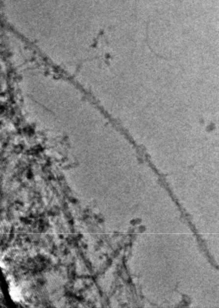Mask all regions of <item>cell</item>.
I'll use <instances>...</instances> for the list:
<instances>
[{"mask_svg": "<svg viewBox=\"0 0 219 308\" xmlns=\"http://www.w3.org/2000/svg\"><path fill=\"white\" fill-rule=\"evenodd\" d=\"M10 295H11V297L12 299L15 300V301H18L20 299V291H18V289L15 286H12V288H10Z\"/></svg>", "mask_w": 219, "mask_h": 308, "instance_id": "6da1fadb", "label": "cell"}]
</instances>
